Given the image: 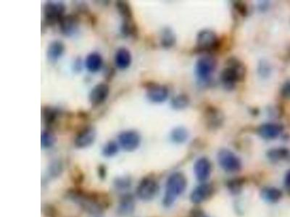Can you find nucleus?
<instances>
[{
  "mask_svg": "<svg viewBox=\"0 0 290 217\" xmlns=\"http://www.w3.org/2000/svg\"><path fill=\"white\" fill-rule=\"evenodd\" d=\"M246 75L245 64L236 58H230L226 61V67L220 74V81L226 89H234L237 83L241 82Z\"/></svg>",
  "mask_w": 290,
  "mask_h": 217,
  "instance_id": "nucleus-1",
  "label": "nucleus"
},
{
  "mask_svg": "<svg viewBox=\"0 0 290 217\" xmlns=\"http://www.w3.org/2000/svg\"><path fill=\"white\" fill-rule=\"evenodd\" d=\"M67 197L73 204L89 215H100L104 210L105 206L102 200L93 195L78 190H71L68 193Z\"/></svg>",
  "mask_w": 290,
  "mask_h": 217,
  "instance_id": "nucleus-2",
  "label": "nucleus"
},
{
  "mask_svg": "<svg viewBox=\"0 0 290 217\" xmlns=\"http://www.w3.org/2000/svg\"><path fill=\"white\" fill-rule=\"evenodd\" d=\"M186 187V179L183 174L176 172L169 177L166 185L163 204L170 207L174 204L177 198L184 192Z\"/></svg>",
  "mask_w": 290,
  "mask_h": 217,
  "instance_id": "nucleus-3",
  "label": "nucleus"
},
{
  "mask_svg": "<svg viewBox=\"0 0 290 217\" xmlns=\"http://www.w3.org/2000/svg\"><path fill=\"white\" fill-rule=\"evenodd\" d=\"M217 62L209 55L201 57L197 60L194 67V75L200 84H208L217 69Z\"/></svg>",
  "mask_w": 290,
  "mask_h": 217,
  "instance_id": "nucleus-4",
  "label": "nucleus"
},
{
  "mask_svg": "<svg viewBox=\"0 0 290 217\" xmlns=\"http://www.w3.org/2000/svg\"><path fill=\"white\" fill-rule=\"evenodd\" d=\"M66 4L62 1H47L43 7L44 21L46 26L59 24L66 12Z\"/></svg>",
  "mask_w": 290,
  "mask_h": 217,
  "instance_id": "nucleus-5",
  "label": "nucleus"
},
{
  "mask_svg": "<svg viewBox=\"0 0 290 217\" xmlns=\"http://www.w3.org/2000/svg\"><path fill=\"white\" fill-rule=\"evenodd\" d=\"M217 157L219 165L226 172L234 173L239 172L242 168L241 160L229 149H221Z\"/></svg>",
  "mask_w": 290,
  "mask_h": 217,
  "instance_id": "nucleus-6",
  "label": "nucleus"
},
{
  "mask_svg": "<svg viewBox=\"0 0 290 217\" xmlns=\"http://www.w3.org/2000/svg\"><path fill=\"white\" fill-rule=\"evenodd\" d=\"M159 191V185L152 178H145L139 184L137 195L143 201L153 199Z\"/></svg>",
  "mask_w": 290,
  "mask_h": 217,
  "instance_id": "nucleus-7",
  "label": "nucleus"
},
{
  "mask_svg": "<svg viewBox=\"0 0 290 217\" xmlns=\"http://www.w3.org/2000/svg\"><path fill=\"white\" fill-rule=\"evenodd\" d=\"M118 144L123 150L132 152L137 150L141 144V135L134 130H125L118 135Z\"/></svg>",
  "mask_w": 290,
  "mask_h": 217,
  "instance_id": "nucleus-8",
  "label": "nucleus"
},
{
  "mask_svg": "<svg viewBox=\"0 0 290 217\" xmlns=\"http://www.w3.org/2000/svg\"><path fill=\"white\" fill-rule=\"evenodd\" d=\"M218 37L213 31L204 29V30L200 31L197 34V45L200 50H214L218 48Z\"/></svg>",
  "mask_w": 290,
  "mask_h": 217,
  "instance_id": "nucleus-9",
  "label": "nucleus"
},
{
  "mask_svg": "<svg viewBox=\"0 0 290 217\" xmlns=\"http://www.w3.org/2000/svg\"><path fill=\"white\" fill-rule=\"evenodd\" d=\"M97 137V131L92 126H86L77 134L74 145L78 149H85L92 146Z\"/></svg>",
  "mask_w": 290,
  "mask_h": 217,
  "instance_id": "nucleus-10",
  "label": "nucleus"
},
{
  "mask_svg": "<svg viewBox=\"0 0 290 217\" xmlns=\"http://www.w3.org/2000/svg\"><path fill=\"white\" fill-rule=\"evenodd\" d=\"M169 89L166 86L150 83L146 86V97L153 103H163L169 97Z\"/></svg>",
  "mask_w": 290,
  "mask_h": 217,
  "instance_id": "nucleus-11",
  "label": "nucleus"
},
{
  "mask_svg": "<svg viewBox=\"0 0 290 217\" xmlns=\"http://www.w3.org/2000/svg\"><path fill=\"white\" fill-rule=\"evenodd\" d=\"M109 87L105 83L97 84L91 90L89 99L92 107H97L103 104L109 96Z\"/></svg>",
  "mask_w": 290,
  "mask_h": 217,
  "instance_id": "nucleus-12",
  "label": "nucleus"
},
{
  "mask_svg": "<svg viewBox=\"0 0 290 217\" xmlns=\"http://www.w3.org/2000/svg\"><path fill=\"white\" fill-rule=\"evenodd\" d=\"M59 25L60 30L64 36H72L78 31L79 18L75 14L65 15L60 21Z\"/></svg>",
  "mask_w": 290,
  "mask_h": 217,
  "instance_id": "nucleus-13",
  "label": "nucleus"
},
{
  "mask_svg": "<svg viewBox=\"0 0 290 217\" xmlns=\"http://www.w3.org/2000/svg\"><path fill=\"white\" fill-rule=\"evenodd\" d=\"M284 130L283 125L277 123H267L260 124L257 133L265 140H274L278 138Z\"/></svg>",
  "mask_w": 290,
  "mask_h": 217,
  "instance_id": "nucleus-14",
  "label": "nucleus"
},
{
  "mask_svg": "<svg viewBox=\"0 0 290 217\" xmlns=\"http://www.w3.org/2000/svg\"><path fill=\"white\" fill-rule=\"evenodd\" d=\"M214 193V187L208 183H202L196 187L190 195V200L194 204H200L208 200Z\"/></svg>",
  "mask_w": 290,
  "mask_h": 217,
  "instance_id": "nucleus-15",
  "label": "nucleus"
},
{
  "mask_svg": "<svg viewBox=\"0 0 290 217\" xmlns=\"http://www.w3.org/2000/svg\"><path fill=\"white\" fill-rule=\"evenodd\" d=\"M194 172L197 181L204 183L211 175V163L206 157L198 158L194 163Z\"/></svg>",
  "mask_w": 290,
  "mask_h": 217,
  "instance_id": "nucleus-16",
  "label": "nucleus"
},
{
  "mask_svg": "<svg viewBox=\"0 0 290 217\" xmlns=\"http://www.w3.org/2000/svg\"><path fill=\"white\" fill-rule=\"evenodd\" d=\"M66 51V46L63 41L55 40L49 44L47 49V60L50 62H56L63 56Z\"/></svg>",
  "mask_w": 290,
  "mask_h": 217,
  "instance_id": "nucleus-17",
  "label": "nucleus"
},
{
  "mask_svg": "<svg viewBox=\"0 0 290 217\" xmlns=\"http://www.w3.org/2000/svg\"><path fill=\"white\" fill-rule=\"evenodd\" d=\"M132 62V53L129 49L121 47L116 51L115 55V63L121 70H126L130 67Z\"/></svg>",
  "mask_w": 290,
  "mask_h": 217,
  "instance_id": "nucleus-18",
  "label": "nucleus"
},
{
  "mask_svg": "<svg viewBox=\"0 0 290 217\" xmlns=\"http://www.w3.org/2000/svg\"><path fill=\"white\" fill-rule=\"evenodd\" d=\"M135 207L134 197L131 194H126L122 197L118 208V215L121 216H129L133 213Z\"/></svg>",
  "mask_w": 290,
  "mask_h": 217,
  "instance_id": "nucleus-19",
  "label": "nucleus"
},
{
  "mask_svg": "<svg viewBox=\"0 0 290 217\" xmlns=\"http://www.w3.org/2000/svg\"><path fill=\"white\" fill-rule=\"evenodd\" d=\"M103 60L101 55L97 52H92L86 57L85 66L89 72L92 73L100 71L103 67Z\"/></svg>",
  "mask_w": 290,
  "mask_h": 217,
  "instance_id": "nucleus-20",
  "label": "nucleus"
},
{
  "mask_svg": "<svg viewBox=\"0 0 290 217\" xmlns=\"http://www.w3.org/2000/svg\"><path fill=\"white\" fill-rule=\"evenodd\" d=\"M206 119L208 125L217 127L223 123V114L215 107H209L206 111Z\"/></svg>",
  "mask_w": 290,
  "mask_h": 217,
  "instance_id": "nucleus-21",
  "label": "nucleus"
},
{
  "mask_svg": "<svg viewBox=\"0 0 290 217\" xmlns=\"http://www.w3.org/2000/svg\"><path fill=\"white\" fill-rule=\"evenodd\" d=\"M177 41L175 33L172 29L169 27H166L162 30L160 34V44L163 48H171Z\"/></svg>",
  "mask_w": 290,
  "mask_h": 217,
  "instance_id": "nucleus-22",
  "label": "nucleus"
},
{
  "mask_svg": "<svg viewBox=\"0 0 290 217\" xmlns=\"http://www.w3.org/2000/svg\"><path fill=\"white\" fill-rule=\"evenodd\" d=\"M41 115H42V121L44 125L47 129H49L56 121L59 115V112L58 109L47 106V107H43Z\"/></svg>",
  "mask_w": 290,
  "mask_h": 217,
  "instance_id": "nucleus-23",
  "label": "nucleus"
},
{
  "mask_svg": "<svg viewBox=\"0 0 290 217\" xmlns=\"http://www.w3.org/2000/svg\"><path fill=\"white\" fill-rule=\"evenodd\" d=\"M261 196L267 202L274 204L282 198V192L277 187H266L262 190Z\"/></svg>",
  "mask_w": 290,
  "mask_h": 217,
  "instance_id": "nucleus-24",
  "label": "nucleus"
},
{
  "mask_svg": "<svg viewBox=\"0 0 290 217\" xmlns=\"http://www.w3.org/2000/svg\"><path fill=\"white\" fill-rule=\"evenodd\" d=\"M290 155V151L284 147L274 148V149H270L267 152V157L274 162L287 159Z\"/></svg>",
  "mask_w": 290,
  "mask_h": 217,
  "instance_id": "nucleus-25",
  "label": "nucleus"
},
{
  "mask_svg": "<svg viewBox=\"0 0 290 217\" xmlns=\"http://www.w3.org/2000/svg\"><path fill=\"white\" fill-rule=\"evenodd\" d=\"M115 7L118 13L123 18V21H131L133 20V11L130 4L126 1H117Z\"/></svg>",
  "mask_w": 290,
  "mask_h": 217,
  "instance_id": "nucleus-26",
  "label": "nucleus"
},
{
  "mask_svg": "<svg viewBox=\"0 0 290 217\" xmlns=\"http://www.w3.org/2000/svg\"><path fill=\"white\" fill-rule=\"evenodd\" d=\"M120 31H121V34L125 37L138 36V29L133 20L123 21Z\"/></svg>",
  "mask_w": 290,
  "mask_h": 217,
  "instance_id": "nucleus-27",
  "label": "nucleus"
},
{
  "mask_svg": "<svg viewBox=\"0 0 290 217\" xmlns=\"http://www.w3.org/2000/svg\"><path fill=\"white\" fill-rule=\"evenodd\" d=\"M171 140L176 144H183L189 137L187 130L183 127H177L171 131Z\"/></svg>",
  "mask_w": 290,
  "mask_h": 217,
  "instance_id": "nucleus-28",
  "label": "nucleus"
},
{
  "mask_svg": "<svg viewBox=\"0 0 290 217\" xmlns=\"http://www.w3.org/2000/svg\"><path fill=\"white\" fill-rule=\"evenodd\" d=\"M171 107L177 110L186 108L189 104V97L184 94L177 95L171 99Z\"/></svg>",
  "mask_w": 290,
  "mask_h": 217,
  "instance_id": "nucleus-29",
  "label": "nucleus"
},
{
  "mask_svg": "<svg viewBox=\"0 0 290 217\" xmlns=\"http://www.w3.org/2000/svg\"><path fill=\"white\" fill-rule=\"evenodd\" d=\"M119 146V144H117L115 141H109L103 146L102 154L106 158L115 156L118 153Z\"/></svg>",
  "mask_w": 290,
  "mask_h": 217,
  "instance_id": "nucleus-30",
  "label": "nucleus"
},
{
  "mask_svg": "<svg viewBox=\"0 0 290 217\" xmlns=\"http://www.w3.org/2000/svg\"><path fill=\"white\" fill-rule=\"evenodd\" d=\"M55 142V138L52 132L47 129L41 135V145L43 149H50Z\"/></svg>",
  "mask_w": 290,
  "mask_h": 217,
  "instance_id": "nucleus-31",
  "label": "nucleus"
},
{
  "mask_svg": "<svg viewBox=\"0 0 290 217\" xmlns=\"http://www.w3.org/2000/svg\"><path fill=\"white\" fill-rule=\"evenodd\" d=\"M132 184L130 178L127 177H122L118 178L114 181V186L115 189L118 190H125L129 188Z\"/></svg>",
  "mask_w": 290,
  "mask_h": 217,
  "instance_id": "nucleus-32",
  "label": "nucleus"
},
{
  "mask_svg": "<svg viewBox=\"0 0 290 217\" xmlns=\"http://www.w3.org/2000/svg\"><path fill=\"white\" fill-rule=\"evenodd\" d=\"M63 171V165L61 161H55L49 167V175L52 178H57L61 175Z\"/></svg>",
  "mask_w": 290,
  "mask_h": 217,
  "instance_id": "nucleus-33",
  "label": "nucleus"
},
{
  "mask_svg": "<svg viewBox=\"0 0 290 217\" xmlns=\"http://www.w3.org/2000/svg\"><path fill=\"white\" fill-rule=\"evenodd\" d=\"M258 72L262 77L268 76V74L271 72V68L268 66V63L264 61L261 62V63L259 64Z\"/></svg>",
  "mask_w": 290,
  "mask_h": 217,
  "instance_id": "nucleus-34",
  "label": "nucleus"
},
{
  "mask_svg": "<svg viewBox=\"0 0 290 217\" xmlns=\"http://www.w3.org/2000/svg\"><path fill=\"white\" fill-rule=\"evenodd\" d=\"M281 95L283 98L290 100V80L287 81L282 86Z\"/></svg>",
  "mask_w": 290,
  "mask_h": 217,
  "instance_id": "nucleus-35",
  "label": "nucleus"
},
{
  "mask_svg": "<svg viewBox=\"0 0 290 217\" xmlns=\"http://www.w3.org/2000/svg\"><path fill=\"white\" fill-rule=\"evenodd\" d=\"M234 8L237 10L239 13L241 14L242 15H246L248 13V8H247L246 4H244L242 1H237L234 4Z\"/></svg>",
  "mask_w": 290,
  "mask_h": 217,
  "instance_id": "nucleus-36",
  "label": "nucleus"
},
{
  "mask_svg": "<svg viewBox=\"0 0 290 217\" xmlns=\"http://www.w3.org/2000/svg\"><path fill=\"white\" fill-rule=\"evenodd\" d=\"M285 185L287 187L290 188V169L287 172L285 178Z\"/></svg>",
  "mask_w": 290,
  "mask_h": 217,
  "instance_id": "nucleus-37",
  "label": "nucleus"
},
{
  "mask_svg": "<svg viewBox=\"0 0 290 217\" xmlns=\"http://www.w3.org/2000/svg\"><path fill=\"white\" fill-rule=\"evenodd\" d=\"M99 175H100L101 178H106V167L104 166H100L99 167Z\"/></svg>",
  "mask_w": 290,
  "mask_h": 217,
  "instance_id": "nucleus-38",
  "label": "nucleus"
},
{
  "mask_svg": "<svg viewBox=\"0 0 290 217\" xmlns=\"http://www.w3.org/2000/svg\"><path fill=\"white\" fill-rule=\"evenodd\" d=\"M81 61H80L79 59H77L75 62V65H74V67H75V71H79V70L81 69Z\"/></svg>",
  "mask_w": 290,
  "mask_h": 217,
  "instance_id": "nucleus-39",
  "label": "nucleus"
},
{
  "mask_svg": "<svg viewBox=\"0 0 290 217\" xmlns=\"http://www.w3.org/2000/svg\"><path fill=\"white\" fill-rule=\"evenodd\" d=\"M192 217H207L203 212L200 211H197L196 212H194Z\"/></svg>",
  "mask_w": 290,
  "mask_h": 217,
  "instance_id": "nucleus-40",
  "label": "nucleus"
}]
</instances>
